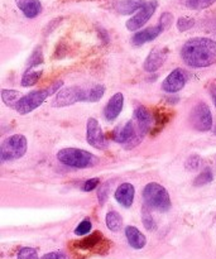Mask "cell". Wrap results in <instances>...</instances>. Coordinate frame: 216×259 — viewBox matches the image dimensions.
Masks as SVG:
<instances>
[{
  "label": "cell",
  "instance_id": "6da1fadb",
  "mask_svg": "<svg viewBox=\"0 0 216 259\" xmlns=\"http://www.w3.org/2000/svg\"><path fill=\"white\" fill-rule=\"evenodd\" d=\"M181 57L190 67H209L216 63V42L206 37L191 38L182 46Z\"/></svg>",
  "mask_w": 216,
  "mask_h": 259
},
{
  "label": "cell",
  "instance_id": "7a4b0ae2",
  "mask_svg": "<svg viewBox=\"0 0 216 259\" xmlns=\"http://www.w3.org/2000/svg\"><path fill=\"white\" fill-rule=\"evenodd\" d=\"M62 85H63V81L58 80V81H55V82H53L51 86H48V88L43 89V90L30 91V93L27 94V95L22 96V99L18 101L15 110H17L20 115H25V114L32 113L33 110H35L38 106H40L43 103H45L46 99L52 96L53 94H57L58 90L62 88Z\"/></svg>",
  "mask_w": 216,
  "mask_h": 259
},
{
  "label": "cell",
  "instance_id": "3957f363",
  "mask_svg": "<svg viewBox=\"0 0 216 259\" xmlns=\"http://www.w3.org/2000/svg\"><path fill=\"white\" fill-rule=\"evenodd\" d=\"M57 159L62 164L72 168H90L99 163L95 154L77 148H63L57 153Z\"/></svg>",
  "mask_w": 216,
  "mask_h": 259
},
{
  "label": "cell",
  "instance_id": "277c9868",
  "mask_svg": "<svg viewBox=\"0 0 216 259\" xmlns=\"http://www.w3.org/2000/svg\"><path fill=\"white\" fill-rule=\"evenodd\" d=\"M143 200L147 206L162 212L168 211L171 207V197L168 191L156 182L146 185L143 190Z\"/></svg>",
  "mask_w": 216,
  "mask_h": 259
},
{
  "label": "cell",
  "instance_id": "5b68a950",
  "mask_svg": "<svg viewBox=\"0 0 216 259\" xmlns=\"http://www.w3.org/2000/svg\"><path fill=\"white\" fill-rule=\"evenodd\" d=\"M76 103H90V90H83L77 86L63 88L56 94L53 108H65Z\"/></svg>",
  "mask_w": 216,
  "mask_h": 259
},
{
  "label": "cell",
  "instance_id": "8992f818",
  "mask_svg": "<svg viewBox=\"0 0 216 259\" xmlns=\"http://www.w3.org/2000/svg\"><path fill=\"white\" fill-rule=\"evenodd\" d=\"M27 138L22 134H14L10 136L3 142L2 149H0V156L2 161H14V159L22 158L27 152Z\"/></svg>",
  "mask_w": 216,
  "mask_h": 259
},
{
  "label": "cell",
  "instance_id": "52a82bcc",
  "mask_svg": "<svg viewBox=\"0 0 216 259\" xmlns=\"http://www.w3.org/2000/svg\"><path fill=\"white\" fill-rule=\"evenodd\" d=\"M110 244L111 243L104 237L103 233L95 232L89 237L83 238V239L73 242L72 248L73 250H78V252H91L103 254V253L108 252Z\"/></svg>",
  "mask_w": 216,
  "mask_h": 259
},
{
  "label": "cell",
  "instance_id": "ba28073f",
  "mask_svg": "<svg viewBox=\"0 0 216 259\" xmlns=\"http://www.w3.org/2000/svg\"><path fill=\"white\" fill-rule=\"evenodd\" d=\"M190 123L199 132H207L212 128V115L207 104L199 103L194 106L190 114Z\"/></svg>",
  "mask_w": 216,
  "mask_h": 259
},
{
  "label": "cell",
  "instance_id": "9c48e42d",
  "mask_svg": "<svg viewBox=\"0 0 216 259\" xmlns=\"http://www.w3.org/2000/svg\"><path fill=\"white\" fill-rule=\"evenodd\" d=\"M157 7H158V2H157V0H149V2H147L146 4H144V7L141 8V9L138 10V13L125 23L126 29L132 30V32L139 30V28L143 27V25L151 19L152 15L156 12Z\"/></svg>",
  "mask_w": 216,
  "mask_h": 259
},
{
  "label": "cell",
  "instance_id": "30bf717a",
  "mask_svg": "<svg viewBox=\"0 0 216 259\" xmlns=\"http://www.w3.org/2000/svg\"><path fill=\"white\" fill-rule=\"evenodd\" d=\"M86 141L91 147L96 149L106 148V139L100 124L95 118H90L86 124Z\"/></svg>",
  "mask_w": 216,
  "mask_h": 259
},
{
  "label": "cell",
  "instance_id": "8fae6325",
  "mask_svg": "<svg viewBox=\"0 0 216 259\" xmlns=\"http://www.w3.org/2000/svg\"><path fill=\"white\" fill-rule=\"evenodd\" d=\"M133 120L138 134L144 138L146 134L151 132L152 124H153V114H151V111L146 106L139 105L134 109Z\"/></svg>",
  "mask_w": 216,
  "mask_h": 259
},
{
  "label": "cell",
  "instance_id": "7c38bea8",
  "mask_svg": "<svg viewBox=\"0 0 216 259\" xmlns=\"http://www.w3.org/2000/svg\"><path fill=\"white\" fill-rule=\"evenodd\" d=\"M186 73L181 68L172 71L162 82V90L168 94H176L181 91L186 85Z\"/></svg>",
  "mask_w": 216,
  "mask_h": 259
},
{
  "label": "cell",
  "instance_id": "4fadbf2b",
  "mask_svg": "<svg viewBox=\"0 0 216 259\" xmlns=\"http://www.w3.org/2000/svg\"><path fill=\"white\" fill-rule=\"evenodd\" d=\"M167 55H168V48H153V50L151 51V53L148 55V57H147V60L144 61V71H146V72H156V71L164 63Z\"/></svg>",
  "mask_w": 216,
  "mask_h": 259
},
{
  "label": "cell",
  "instance_id": "5bb4252c",
  "mask_svg": "<svg viewBox=\"0 0 216 259\" xmlns=\"http://www.w3.org/2000/svg\"><path fill=\"white\" fill-rule=\"evenodd\" d=\"M163 30L164 27L161 23H158V24L154 25V27L139 30V32H137L136 34L133 35V38H132V43H133L134 46H142L147 42H152V40L156 39Z\"/></svg>",
  "mask_w": 216,
  "mask_h": 259
},
{
  "label": "cell",
  "instance_id": "9a60e30c",
  "mask_svg": "<svg viewBox=\"0 0 216 259\" xmlns=\"http://www.w3.org/2000/svg\"><path fill=\"white\" fill-rule=\"evenodd\" d=\"M124 105V96L121 93H116L110 98V100L106 104L105 109H104V116L108 121L115 120L121 113V109Z\"/></svg>",
  "mask_w": 216,
  "mask_h": 259
},
{
  "label": "cell",
  "instance_id": "2e32d148",
  "mask_svg": "<svg viewBox=\"0 0 216 259\" xmlns=\"http://www.w3.org/2000/svg\"><path fill=\"white\" fill-rule=\"evenodd\" d=\"M134 194H136V191H134L133 185L129 184V182H124V184H121L118 187L114 196H115L116 202H119L121 206L128 209V207H131L133 205Z\"/></svg>",
  "mask_w": 216,
  "mask_h": 259
},
{
  "label": "cell",
  "instance_id": "e0dca14e",
  "mask_svg": "<svg viewBox=\"0 0 216 259\" xmlns=\"http://www.w3.org/2000/svg\"><path fill=\"white\" fill-rule=\"evenodd\" d=\"M17 7L19 8L20 12L27 17L28 19L38 17L42 13V4L39 0H14Z\"/></svg>",
  "mask_w": 216,
  "mask_h": 259
},
{
  "label": "cell",
  "instance_id": "ac0fdd59",
  "mask_svg": "<svg viewBox=\"0 0 216 259\" xmlns=\"http://www.w3.org/2000/svg\"><path fill=\"white\" fill-rule=\"evenodd\" d=\"M172 116H174V113H172L171 110H168V109L166 108H157L156 110L153 111V133H152V136H156L157 133H159V132L162 131V129L164 128V126L167 125V124L171 121Z\"/></svg>",
  "mask_w": 216,
  "mask_h": 259
},
{
  "label": "cell",
  "instance_id": "d6986e66",
  "mask_svg": "<svg viewBox=\"0 0 216 259\" xmlns=\"http://www.w3.org/2000/svg\"><path fill=\"white\" fill-rule=\"evenodd\" d=\"M146 3V0H119L114 4V8L119 14L129 15L143 8Z\"/></svg>",
  "mask_w": 216,
  "mask_h": 259
},
{
  "label": "cell",
  "instance_id": "ffe728a7",
  "mask_svg": "<svg viewBox=\"0 0 216 259\" xmlns=\"http://www.w3.org/2000/svg\"><path fill=\"white\" fill-rule=\"evenodd\" d=\"M125 237L129 245L132 248H134V249H142L147 244V239L143 235V233L139 232L136 227H126Z\"/></svg>",
  "mask_w": 216,
  "mask_h": 259
},
{
  "label": "cell",
  "instance_id": "44dd1931",
  "mask_svg": "<svg viewBox=\"0 0 216 259\" xmlns=\"http://www.w3.org/2000/svg\"><path fill=\"white\" fill-rule=\"evenodd\" d=\"M22 94L17 90H3L2 91V100L8 108L10 109H14L17 108V104L18 101L22 99Z\"/></svg>",
  "mask_w": 216,
  "mask_h": 259
},
{
  "label": "cell",
  "instance_id": "7402d4cb",
  "mask_svg": "<svg viewBox=\"0 0 216 259\" xmlns=\"http://www.w3.org/2000/svg\"><path fill=\"white\" fill-rule=\"evenodd\" d=\"M106 227L109 228V230L116 233L121 229L123 227V218H121L120 214H118L116 211H109L106 214L105 218Z\"/></svg>",
  "mask_w": 216,
  "mask_h": 259
},
{
  "label": "cell",
  "instance_id": "603a6c76",
  "mask_svg": "<svg viewBox=\"0 0 216 259\" xmlns=\"http://www.w3.org/2000/svg\"><path fill=\"white\" fill-rule=\"evenodd\" d=\"M40 76H42V71H33L32 68L27 70V72L22 77V86H24V88L34 86L39 81Z\"/></svg>",
  "mask_w": 216,
  "mask_h": 259
},
{
  "label": "cell",
  "instance_id": "cb8c5ba5",
  "mask_svg": "<svg viewBox=\"0 0 216 259\" xmlns=\"http://www.w3.org/2000/svg\"><path fill=\"white\" fill-rule=\"evenodd\" d=\"M142 222H143L144 228H146L147 230H151V232L156 230L157 225L156 223H154L153 217H152V214L149 212L148 206H147V205H144L143 210H142Z\"/></svg>",
  "mask_w": 216,
  "mask_h": 259
},
{
  "label": "cell",
  "instance_id": "d4e9b609",
  "mask_svg": "<svg viewBox=\"0 0 216 259\" xmlns=\"http://www.w3.org/2000/svg\"><path fill=\"white\" fill-rule=\"evenodd\" d=\"M212 180H214V175H212V171L210 168H206V169H204V171H202L201 174H200L199 176L196 177V179H195L194 185L196 187L205 186V185L210 184Z\"/></svg>",
  "mask_w": 216,
  "mask_h": 259
},
{
  "label": "cell",
  "instance_id": "484cf974",
  "mask_svg": "<svg viewBox=\"0 0 216 259\" xmlns=\"http://www.w3.org/2000/svg\"><path fill=\"white\" fill-rule=\"evenodd\" d=\"M216 0H186V7L192 10H202L211 7Z\"/></svg>",
  "mask_w": 216,
  "mask_h": 259
},
{
  "label": "cell",
  "instance_id": "4316f807",
  "mask_svg": "<svg viewBox=\"0 0 216 259\" xmlns=\"http://www.w3.org/2000/svg\"><path fill=\"white\" fill-rule=\"evenodd\" d=\"M43 62V53H42V48L37 47L34 50V52L32 53L30 58L28 60V70L33 67H37L38 65Z\"/></svg>",
  "mask_w": 216,
  "mask_h": 259
},
{
  "label": "cell",
  "instance_id": "83f0119b",
  "mask_svg": "<svg viewBox=\"0 0 216 259\" xmlns=\"http://www.w3.org/2000/svg\"><path fill=\"white\" fill-rule=\"evenodd\" d=\"M200 166H201V158L197 154H192L185 162V168L187 171H196L200 168Z\"/></svg>",
  "mask_w": 216,
  "mask_h": 259
},
{
  "label": "cell",
  "instance_id": "f1b7e54d",
  "mask_svg": "<svg viewBox=\"0 0 216 259\" xmlns=\"http://www.w3.org/2000/svg\"><path fill=\"white\" fill-rule=\"evenodd\" d=\"M195 25V19L190 17H181L177 20V29L180 32H186V30L191 29Z\"/></svg>",
  "mask_w": 216,
  "mask_h": 259
},
{
  "label": "cell",
  "instance_id": "f546056e",
  "mask_svg": "<svg viewBox=\"0 0 216 259\" xmlns=\"http://www.w3.org/2000/svg\"><path fill=\"white\" fill-rule=\"evenodd\" d=\"M91 229H93V224H91L90 220L85 219L82 220L77 227H76L75 234L78 235V237H81V235H86L91 232Z\"/></svg>",
  "mask_w": 216,
  "mask_h": 259
},
{
  "label": "cell",
  "instance_id": "4dcf8cb0",
  "mask_svg": "<svg viewBox=\"0 0 216 259\" xmlns=\"http://www.w3.org/2000/svg\"><path fill=\"white\" fill-rule=\"evenodd\" d=\"M105 93V86L103 85H96L90 89V103H96L100 100Z\"/></svg>",
  "mask_w": 216,
  "mask_h": 259
},
{
  "label": "cell",
  "instance_id": "1f68e13d",
  "mask_svg": "<svg viewBox=\"0 0 216 259\" xmlns=\"http://www.w3.org/2000/svg\"><path fill=\"white\" fill-rule=\"evenodd\" d=\"M17 258L18 259H38L37 250H35L34 248H29V247L22 248V249L18 252Z\"/></svg>",
  "mask_w": 216,
  "mask_h": 259
},
{
  "label": "cell",
  "instance_id": "d6a6232c",
  "mask_svg": "<svg viewBox=\"0 0 216 259\" xmlns=\"http://www.w3.org/2000/svg\"><path fill=\"white\" fill-rule=\"evenodd\" d=\"M109 187H110V185H109V182H106V184H104L103 186L100 187V190H99L98 192V199H99V202H100V205H104V202L108 200L109 197Z\"/></svg>",
  "mask_w": 216,
  "mask_h": 259
},
{
  "label": "cell",
  "instance_id": "836d02e7",
  "mask_svg": "<svg viewBox=\"0 0 216 259\" xmlns=\"http://www.w3.org/2000/svg\"><path fill=\"white\" fill-rule=\"evenodd\" d=\"M99 184H100V180H99L98 177H95V179L88 180V181L83 182V185H82V191H85V192H91V191H94V190H95L96 187L99 186Z\"/></svg>",
  "mask_w": 216,
  "mask_h": 259
},
{
  "label": "cell",
  "instance_id": "e575fe53",
  "mask_svg": "<svg viewBox=\"0 0 216 259\" xmlns=\"http://www.w3.org/2000/svg\"><path fill=\"white\" fill-rule=\"evenodd\" d=\"M172 20H174V15L171 14V13H163V14L161 15V19H159V23H161L162 25L164 27V29H166L167 27H169V25L172 24Z\"/></svg>",
  "mask_w": 216,
  "mask_h": 259
},
{
  "label": "cell",
  "instance_id": "d590c367",
  "mask_svg": "<svg viewBox=\"0 0 216 259\" xmlns=\"http://www.w3.org/2000/svg\"><path fill=\"white\" fill-rule=\"evenodd\" d=\"M40 259H68V257L62 252H52L45 254Z\"/></svg>",
  "mask_w": 216,
  "mask_h": 259
},
{
  "label": "cell",
  "instance_id": "8d00e7d4",
  "mask_svg": "<svg viewBox=\"0 0 216 259\" xmlns=\"http://www.w3.org/2000/svg\"><path fill=\"white\" fill-rule=\"evenodd\" d=\"M211 96H212V101H214V105L216 108V88L211 89Z\"/></svg>",
  "mask_w": 216,
  "mask_h": 259
},
{
  "label": "cell",
  "instance_id": "74e56055",
  "mask_svg": "<svg viewBox=\"0 0 216 259\" xmlns=\"http://www.w3.org/2000/svg\"><path fill=\"white\" fill-rule=\"evenodd\" d=\"M214 133H215V136H216V124H215V126H214Z\"/></svg>",
  "mask_w": 216,
  "mask_h": 259
}]
</instances>
